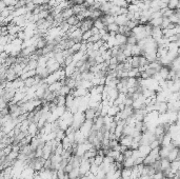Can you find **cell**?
Listing matches in <instances>:
<instances>
[{
    "instance_id": "obj_1",
    "label": "cell",
    "mask_w": 180,
    "mask_h": 179,
    "mask_svg": "<svg viewBox=\"0 0 180 179\" xmlns=\"http://www.w3.org/2000/svg\"><path fill=\"white\" fill-rule=\"evenodd\" d=\"M45 68L47 69V71L50 72V74L54 73V72H57L60 70V64L56 61V59L54 57L53 58H49L47 61V64H45Z\"/></svg>"
},
{
    "instance_id": "obj_2",
    "label": "cell",
    "mask_w": 180,
    "mask_h": 179,
    "mask_svg": "<svg viewBox=\"0 0 180 179\" xmlns=\"http://www.w3.org/2000/svg\"><path fill=\"white\" fill-rule=\"evenodd\" d=\"M94 26V20L90 19V18H86V19L80 21V25H79V29L81 30V32H86V31H90L92 28Z\"/></svg>"
},
{
    "instance_id": "obj_3",
    "label": "cell",
    "mask_w": 180,
    "mask_h": 179,
    "mask_svg": "<svg viewBox=\"0 0 180 179\" xmlns=\"http://www.w3.org/2000/svg\"><path fill=\"white\" fill-rule=\"evenodd\" d=\"M167 160L170 162H172L174 160H179L180 159V150L179 146H175L174 149H172L169 152V155H167Z\"/></svg>"
},
{
    "instance_id": "obj_4",
    "label": "cell",
    "mask_w": 180,
    "mask_h": 179,
    "mask_svg": "<svg viewBox=\"0 0 180 179\" xmlns=\"http://www.w3.org/2000/svg\"><path fill=\"white\" fill-rule=\"evenodd\" d=\"M118 141H119V143L121 146H128V148H130L131 143L133 141V137L131 135H121V137L118 139Z\"/></svg>"
},
{
    "instance_id": "obj_5",
    "label": "cell",
    "mask_w": 180,
    "mask_h": 179,
    "mask_svg": "<svg viewBox=\"0 0 180 179\" xmlns=\"http://www.w3.org/2000/svg\"><path fill=\"white\" fill-rule=\"evenodd\" d=\"M83 115L86 120H93L94 118H96V111L92 107H86L83 112Z\"/></svg>"
},
{
    "instance_id": "obj_6",
    "label": "cell",
    "mask_w": 180,
    "mask_h": 179,
    "mask_svg": "<svg viewBox=\"0 0 180 179\" xmlns=\"http://www.w3.org/2000/svg\"><path fill=\"white\" fill-rule=\"evenodd\" d=\"M115 23H116L118 26H122V25H125L126 22L129 21L128 17H126V14L125 15H117L115 16V19H114Z\"/></svg>"
},
{
    "instance_id": "obj_7",
    "label": "cell",
    "mask_w": 180,
    "mask_h": 179,
    "mask_svg": "<svg viewBox=\"0 0 180 179\" xmlns=\"http://www.w3.org/2000/svg\"><path fill=\"white\" fill-rule=\"evenodd\" d=\"M115 43H116V45H118V47H119V45H124V44H126V36L117 33L116 35H115Z\"/></svg>"
},
{
    "instance_id": "obj_8",
    "label": "cell",
    "mask_w": 180,
    "mask_h": 179,
    "mask_svg": "<svg viewBox=\"0 0 180 179\" xmlns=\"http://www.w3.org/2000/svg\"><path fill=\"white\" fill-rule=\"evenodd\" d=\"M137 150H138L139 156L141 158H144L151 152V148L149 146H139Z\"/></svg>"
},
{
    "instance_id": "obj_9",
    "label": "cell",
    "mask_w": 180,
    "mask_h": 179,
    "mask_svg": "<svg viewBox=\"0 0 180 179\" xmlns=\"http://www.w3.org/2000/svg\"><path fill=\"white\" fill-rule=\"evenodd\" d=\"M170 166H171V162H170L169 160H167V158H162V159H160L161 172L171 171V170H170Z\"/></svg>"
},
{
    "instance_id": "obj_10",
    "label": "cell",
    "mask_w": 180,
    "mask_h": 179,
    "mask_svg": "<svg viewBox=\"0 0 180 179\" xmlns=\"http://www.w3.org/2000/svg\"><path fill=\"white\" fill-rule=\"evenodd\" d=\"M118 29H119V26H118L115 22L110 23V24H108L105 26V30L108 31V34H117L118 33Z\"/></svg>"
},
{
    "instance_id": "obj_11",
    "label": "cell",
    "mask_w": 180,
    "mask_h": 179,
    "mask_svg": "<svg viewBox=\"0 0 180 179\" xmlns=\"http://www.w3.org/2000/svg\"><path fill=\"white\" fill-rule=\"evenodd\" d=\"M73 15H74V13H73V11H72V8H64V10H62V12H61V16H62V19L63 20H67V18H69V17L73 16Z\"/></svg>"
},
{
    "instance_id": "obj_12",
    "label": "cell",
    "mask_w": 180,
    "mask_h": 179,
    "mask_svg": "<svg viewBox=\"0 0 180 179\" xmlns=\"http://www.w3.org/2000/svg\"><path fill=\"white\" fill-rule=\"evenodd\" d=\"M119 107H116V105H111V107H108V114L106 115L110 116V117H115V116L117 115V113L119 112Z\"/></svg>"
},
{
    "instance_id": "obj_13",
    "label": "cell",
    "mask_w": 180,
    "mask_h": 179,
    "mask_svg": "<svg viewBox=\"0 0 180 179\" xmlns=\"http://www.w3.org/2000/svg\"><path fill=\"white\" fill-rule=\"evenodd\" d=\"M170 170H171V172H173L174 174L177 171H179L180 170V161L179 160H174V161H172V162H171V166H170Z\"/></svg>"
},
{
    "instance_id": "obj_14",
    "label": "cell",
    "mask_w": 180,
    "mask_h": 179,
    "mask_svg": "<svg viewBox=\"0 0 180 179\" xmlns=\"http://www.w3.org/2000/svg\"><path fill=\"white\" fill-rule=\"evenodd\" d=\"M69 179H78L80 177L79 175V168H74L71 170V172L69 173Z\"/></svg>"
},
{
    "instance_id": "obj_15",
    "label": "cell",
    "mask_w": 180,
    "mask_h": 179,
    "mask_svg": "<svg viewBox=\"0 0 180 179\" xmlns=\"http://www.w3.org/2000/svg\"><path fill=\"white\" fill-rule=\"evenodd\" d=\"M179 0H170L169 3H167V8L176 10V8H179Z\"/></svg>"
},
{
    "instance_id": "obj_16",
    "label": "cell",
    "mask_w": 180,
    "mask_h": 179,
    "mask_svg": "<svg viewBox=\"0 0 180 179\" xmlns=\"http://www.w3.org/2000/svg\"><path fill=\"white\" fill-rule=\"evenodd\" d=\"M122 165H123V168H130V169L133 168V166H134V159L132 157L126 158V159L123 160Z\"/></svg>"
},
{
    "instance_id": "obj_17",
    "label": "cell",
    "mask_w": 180,
    "mask_h": 179,
    "mask_svg": "<svg viewBox=\"0 0 180 179\" xmlns=\"http://www.w3.org/2000/svg\"><path fill=\"white\" fill-rule=\"evenodd\" d=\"M94 28L97 29L98 31H101L103 30V29H105V25L103 24V22L101 21V19H96L94 20Z\"/></svg>"
},
{
    "instance_id": "obj_18",
    "label": "cell",
    "mask_w": 180,
    "mask_h": 179,
    "mask_svg": "<svg viewBox=\"0 0 180 179\" xmlns=\"http://www.w3.org/2000/svg\"><path fill=\"white\" fill-rule=\"evenodd\" d=\"M90 172L96 176V173L98 172V165H96L95 163H91V165H90Z\"/></svg>"
},
{
    "instance_id": "obj_19",
    "label": "cell",
    "mask_w": 180,
    "mask_h": 179,
    "mask_svg": "<svg viewBox=\"0 0 180 179\" xmlns=\"http://www.w3.org/2000/svg\"><path fill=\"white\" fill-rule=\"evenodd\" d=\"M153 179H164V176H163V173L161 171H159V172H156L154 175H153V177H152Z\"/></svg>"
},
{
    "instance_id": "obj_20",
    "label": "cell",
    "mask_w": 180,
    "mask_h": 179,
    "mask_svg": "<svg viewBox=\"0 0 180 179\" xmlns=\"http://www.w3.org/2000/svg\"><path fill=\"white\" fill-rule=\"evenodd\" d=\"M12 152V146L11 144H8V146H4V149H3V153H4V156H8L10 153Z\"/></svg>"
},
{
    "instance_id": "obj_21",
    "label": "cell",
    "mask_w": 180,
    "mask_h": 179,
    "mask_svg": "<svg viewBox=\"0 0 180 179\" xmlns=\"http://www.w3.org/2000/svg\"><path fill=\"white\" fill-rule=\"evenodd\" d=\"M142 162H143V158H141V157H138V158H136V159H134V165L142 164Z\"/></svg>"
},
{
    "instance_id": "obj_22",
    "label": "cell",
    "mask_w": 180,
    "mask_h": 179,
    "mask_svg": "<svg viewBox=\"0 0 180 179\" xmlns=\"http://www.w3.org/2000/svg\"><path fill=\"white\" fill-rule=\"evenodd\" d=\"M6 8V4L4 3V1H3V0H0V12L3 11Z\"/></svg>"
},
{
    "instance_id": "obj_23",
    "label": "cell",
    "mask_w": 180,
    "mask_h": 179,
    "mask_svg": "<svg viewBox=\"0 0 180 179\" xmlns=\"http://www.w3.org/2000/svg\"><path fill=\"white\" fill-rule=\"evenodd\" d=\"M79 179H89V178H88V176H86V175H83V176L79 177Z\"/></svg>"
},
{
    "instance_id": "obj_24",
    "label": "cell",
    "mask_w": 180,
    "mask_h": 179,
    "mask_svg": "<svg viewBox=\"0 0 180 179\" xmlns=\"http://www.w3.org/2000/svg\"><path fill=\"white\" fill-rule=\"evenodd\" d=\"M3 176H4V175H3V172L1 171L0 172V179H3Z\"/></svg>"
},
{
    "instance_id": "obj_25",
    "label": "cell",
    "mask_w": 180,
    "mask_h": 179,
    "mask_svg": "<svg viewBox=\"0 0 180 179\" xmlns=\"http://www.w3.org/2000/svg\"><path fill=\"white\" fill-rule=\"evenodd\" d=\"M164 179H165V178H164Z\"/></svg>"
}]
</instances>
